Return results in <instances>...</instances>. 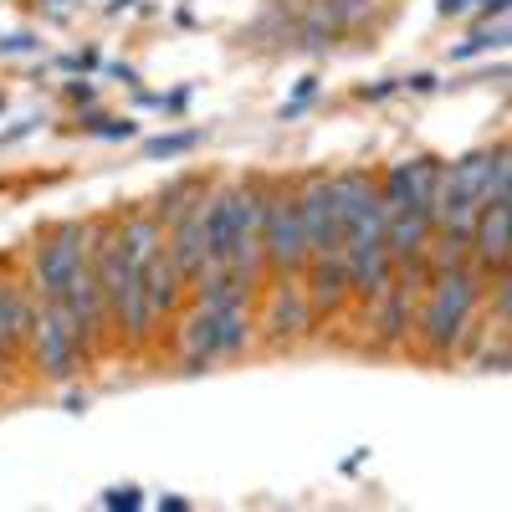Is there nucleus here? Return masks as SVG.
<instances>
[{
	"label": "nucleus",
	"mask_w": 512,
	"mask_h": 512,
	"mask_svg": "<svg viewBox=\"0 0 512 512\" xmlns=\"http://www.w3.org/2000/svg\"><path fill=\"white\" fill-rule=\"evenodd\" d=\"M31 349H36V364L47 379H72L77 374V359H82V328L72 318V308L62 297H47V313L31 318Z\"/></svg>",
	"instance_id": "obj_1"
},
{
	"label": "nucleus",
	"mask_w": 512,
	"mask_h": 512,
	"mask_svg": "<svg viewBox=\"0 0 512 512\" xmlns=\"http://www.w3.org/2000/svg\"><path fill=\"white\" fill-rule=\"evenodd\" d=\"M472 303H477V282H472V272H461V267L436 272L431 308H425V323H420V328H425V344H431L436 354H446L456 338H461Z\"/></svg>",
	"instance_id": "obj_2"
},
{
	"label": "nucleus",
	"mask_w": 512,
	"mask_h": 512,
	"mask_svg": "<svg viewBox=\"0 0 512 512\" xmlns=\"http://www.w3.org/2000/svg\"><path fill=\"white\" fill-rule=\"evenodd\" d=\"M262 251L267 267L282 277H297L308 267V236H303V216H297V200L287 190H267V221H262Z\"/></svg>",
	"instance_id": "obj_3"
},
{
	"label": "nucleus",
	"mask_w": 512,
	"mask_h": 512,
	"mask_svg": "<svg viewBox=\"0 0 512 512\" xmlns=\"http://www.w3.org/2000/svg\"><path fill=\"white\" fill-rule=\"evenodd\" d=\"M292 200H297V216H303L308 256H338V251H344V226H338L333 180H328V175H308L303 190H297Z\"/></svg>",
	"instance_id": "obj_4"
},
{
	"label": "nucleus",
	"mask_w": 512,
	"mask_h": 512,
	"mask_svg": "<svg viewBox=\"0 0 512 512\" xmlns=\"http://www.w3.org/2000/svg\"><path fill=\"white\" fill-rule=\"evenodd\" d=\"M82 256H88V226H77V221L57 226L47 241H41V251H36L41 292H47V297H62V287H67V277L77 272Z\"/></svg>",
	"instance_id": "obj_5"
},
{
	"label": "nucleus",
	"mask_w": 512,
	"mask_h": 512,
	"mask_svg": "<svg viewBox=\"0 0 512 512\" xmlns=\"http://www.w3.org/2000/svg\"><path fill=\"white\" fill-rule=\"evenodd\" d=\"M62 303L72 308V318H77V328H82V344H98V338H103V323H108V297H103L98 267L88 262V256H82L77 272L67 277Z\"/></svg>",
	"instance_id": "obj_6"
},
{
	"label": "nucleus",
	"mask_w": 512,
	"mask_h": 512,
	"mask_svg": "<svg viewBox=\"0 0 512 512\" xmlns=\"http://www.w3.org/2000/svg\"><path fill=\"white\" fill-rule=\"evenodd\" d=\"M431 231L436 226L425 210H390L384 216V251H390V262H425Z\"/></svg>",
	"instance_id": "obj_7"
},
{
	"label": "nucleus",
	"mask_w": 512,
	"mask_h": 512,
	"mask_svg": "<svg viewBox=\"0 0 512 512\" xmlns=\"http://www.w3.org/2000/svg\"><path fill=\"white\" fill-rule=\"evenodd\" d=\"M205 195H210V190H205ZM205 195L175 221V241H169V256H175V267H180L185 282L205 277V262H210V256H205Z\"/></svg>",
	"instance_id": "obj_8"
},
{
	"label": "nucleus",
	"mask_w": 512,
	"mask_h": 512,
	"mask_svg": "<svg viewBox=\"0 0 512 512\" xmlns=\"http://www.w3.org/2000/svg\"><path fill=\"white\" fill-rule=\"evenodd\" d=\"M512 241V205H482L477 210V226H472V246H477V262L482 267H507V246Z\"/></svg>",
	"instance_id": "obj_9"
},
{
	"label": "nucleus",
	"mask_w": 512,
	"mask_h": 512,
	"mask_svg": "<svg viewBox=\"0 0 512 512\" xmlns=\"http://www.w3.org/2000/svg\"><path fill=\"white\" fill-rule=\"evenodd\" d=\"M349 297V267H344V251L338 256H308V308H338Z\"/></svg>",
	"instance_id": "obj_10"
},
{
	"label": "nucleus",
	"mask_w": 512,
	"mask_h": 512,
	"mask_svg": "<svg viewBox=\"0 0 512 512\" xmlns=\"http://www.w3.org/2000/svg\"><path fill=\"white\" fill-rule=\"evenodd\" d=\"M180 287H185V277H180V267H175V256H169V246L154 251L149 267H144V303H149V313L159 318V313L175 308V303H180Z\"/></svg>",
	"instance_id": "obj_11"
},
{
	"label": "nucleus",
	"mask_w": 512,
	"mask_h": 512,
	"mask_svg": "<svg viewBox=\"0 0 512 512\" xmlns=\"http://www.w3.org/2000/svg\"><path fill=\"white\" fill-rule=\"evenodd\" d=\"M308 318H313L308 292H303V287H277L272 313H267V338H272V344H287L292 333H303V328H308Z\"/></svg>",
	"instance_id": "obj_12"
},
{
	"label": "nucleus",
	"mask_w": 512,
	"mask_h": 512,
	"mask_svg": "<svg viewBox=\"0 0 512 512\" xmlns=\"http://www.w3.org/2000/svg\"><path fill=\"white\" fill-rule=\"evenodd\" d=\"M216 354H221V344H216V313L200 308V313L185 323V374H200Z\"/></svg>",
	"instance_id": "obj_13"
},
{
	"label": "nucleus",
	"mask_w": 512,
	"mask_h": 512,
	"mask_svg": "<svg viewBox=\"0 0 512 512\" xmlns=\"http://www.w3.org/2000/svg\"><path fill=\"white\" fill-rule=\"evenodd\" d=\"M26 333H31V308H26V297H21L11 282H0V354H11Z\"/></svg>",
	"instance_id": "obj_14"
},
{
	"label": "nucleus",
	"mask_w": 512,
	"mask_h": 512,
	"mask_svg": "<svg viewBox=\"0 0 512 512\" xmlns=\"http://www.w3.org/2000/svg\"><path fill=\"white\" fill-rule=\"evenodd\" d=\"M118 236H123V256H128V262L149 267V256L159 251V221H154V216H134Z\"/></svg>",
	"instance_id": "obj_15"
},
{
	"label": "nucleus",
	"mask_w": 512,
	"mask_h": 512,
	"mask_svg": "<svg viewBox=\"0 0 512 512\" xmlns=\"http://www.w3.org/2000/svg\"><path fill=\"white\" fill-rule=\"evenodd\" d=\"M246 338H251V313H246V297H241V303H226L216 313V344H221V354H241Z\"/></svg>",
	"instance_id": "obj_16"
},
{
	"label": "nucleus",
	"mask_w": 512,
	"mask_h": 512,
	"mask_svg": "<svg viewBox=\"0 0 512 512\" xmlns=\"http://www.w3.org/2000/svg\"><path fill=\"white\" fill-rule=\"evenodd\" d=\"M482 205H512V159H507V144H502V149H492V159H487Z\"/></svg>",
	"instance_id": "obj_17"
},
{
	"label": "nucleus",
	"mask_w": 512,
	"mask_h": 512,
	"mask_svg": "<svg viewBox=\"0 0 512 512\" xmlns=\"http://www.w3.org/2000/svg\"><path fill=\"white\" fill-rule=\"evenodd\" d=\"M205 190H200V180H175V185H164V195H159V216L154 221H164V226H175L185 210L200 200Z\"/></svg>",
	"instance_id": "obj_18"
},
{
	"label": "nucleus",
	"mask_w": 512,
	"mask_h": 512,
	"mask_svg": "<svg viewBox=\"0 0 512 512\" xmlns=\"http://www.w3.org/2000/svg\"><path fill=\"white\" fill-rule=\"evenodd\" d=\"M379 344H395V338L405 333V313H410V292L400 287V292H384L379 297Z\"/></svg>",
	"instance_id": "obj_19"
},
{
	"label": "nucleus",
	"mask_w": 512,
	"mask_h": 512,
	"mask_svg": "<svg viewBox=\"0 0 512 512\" xmlns=\"http://www.w3.org/2000/svg\"><path fill=\"white\" fill-rule=\"evenodd\" d=\"M200 139H205L200 128H185V134H159V139L144 144V154H149V159H175V154H190Z\"/></svg>",
	"instance_id": "obj_20"
},
{
	"label": "nucleus",
	"mask_w": 512,
	"mask_h": 512,
	"mask_svg": "<svg viewBox=\"0 0 512 512\" xmlns=\"http://www.w3.org/2000/svg\"><path fill=\"white\" fill-rule=\"evenodd\" d=\"M492 47H507V26H502V21H497L492 31H477V36H466L461 47L451 52V57H456V62H466V57H482V52H492Z\"/></svg>",
	"instance_id": "obj_21"
},
{
	"label": "nucleus",
	"mask_w": 512,
	"mask_h": 512,
	"mask_svg": "<svg viewBox=\"0 0 512 512\" xmlns=\"http://www.w3.org/2000/svg\"><path fill=\"white\" fill-rule=\"evenodd\" d=\"M466 246H472V241H461V236H446V231H441V241H436V251H431V272H451V267H461Z\"/></svg>",
	"instance_id": "obj_22"
},
{
	"label": "nucleus",
	"mask_w": 512,
	"mask_h": 512,
	"mask_svg": "<svg viewBox=\"0 0 512 512\" xmlns=\"http://www.w3.org/2000/svg\"><path fill=\"white\" fill-rule=\"evenodd\" d=\"M82 128H88V134H98V139H134V123H118V118H103V113H88L82 118Z\"/></svg>",
	"instance_id": "obj_23"
},
{
	"label": "nucleus",
	"mask_w": 512,
	"mask_h": 512,
	"mask_svg": "<svg viewBox=\"0 0 512 512\" xmlns=\"http://www.w3.org/2000/svg\"><path fill=\"white\" fill-rule=\"evenodd\" d=\"M103 507H123V512H134V507H139V492H134V487H113V492L103 497Z\"/></svg>",
	"instance_id": "obj_24"
},
{
	"label": "nucleus",
	"mask_w": 512,
	"mask_h": 512,
	"mask_svg": "<svg viewBox=\"0 0 512 512\" xmlns=\"http://www.w3.org/2000/svg\"><path fill=\"white\" fill-rule=\"evenodd\" d=\"M67 98H72V103H93V98H98V88H93L88 77H77V82H67Z\"/></svg>",
	"instance_id": "obj_25"
},
{
	"label": "nucleus",
	"mask_w": 512,
	"mask_h": 512,
	"mask_svg": "<svg viewBox=\"0 0 512 512\" xmlns=\"http://www.w3.org/2000/svg\"><path fill=\"white\" fill-rule=\"evenodd\" d=\"M36 47H41V41H36V36H26V31H16V36L0 41V52H36Z\"/></svg>",
	"instance_id": "obj_26"
},
{
	"label": "nucleus",
	"mask_w": 512,
	"mask_h": 512,
	"mask_svg": "<svg viewBox=\"0 0 512 512\" xmlns=\"http://www.w3.org/2000/svg\"><path fill=\"white\" fill-rule=\"evenodd\" d=\"M405 88H410V93H436V77H431V72H415Z\"/></svg>",
	"instance_id": "obj_27"
},
{
	"label": "nucleus",
	"mask_w": 512,
	"mask_h": 512,
	"mask_svg": "<svg viewBox=\"0 0 512 512\" xmlns=\"http://www.w3.org/2000/svg\"><path fill=\"white\" fill-rule=\"evenodd\" d=\"M400 88V82H369V88H359V98H390Z\"/></svg>",
	"instance_id": "obj_28"
},
{
	"label": "nucleus",
	"mask_w": 512,
	"mask_h": 512,
	"mask_svg": "<svg viewBox=\"0 0 512 512\" xmlns=\"http://www.w3.org/2000/svg\"><path fill=\"white\" fill-rule=\"evenodd\" d=\"M313 88H318V77H303V82H297V98H292V103H308Z\"/></svg>",
	"instance_id": "obj_29"
},
{
	"label": "nucleus",
	"mask_w": 512,
	"mask_h": 512,
	"mask_svg": "<svg viewBox=\"0 0 512 512\" xmlns=\"http://www.w3.org/2000/svg\"><path fill=\"white\" fill-rule=\"evenodd\" d=\"M436 11H441V16H466V0H441Z\"/></svg>",
	"instance_id": "obj_30"
},
{
	"label": "nucleus",
	"mask_w": 512,
	"mask_h": 512,
	"mask_svg": "<svg viewBox=\"0 0 512 512\" xmlns=\"http://www.w3.org/2000/svg\"><path fill=\"white\" fill-rule=\"evenodd\" d=\"M123 6H134V0H113V6H108V11H123Z\"/></svg>",
	"instance_id": "obj_31"
}]
</instances>
